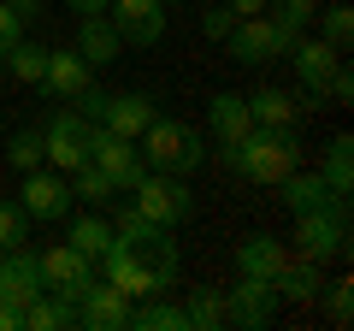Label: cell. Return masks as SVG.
<instances>
[{"label": "cell", "mask_w": 354, "mask_h": 331, "mask_svg": "<svg viewBox=\"0 0 354 331\" xmlns=\"http://www.w3.org/2000/svg\"><path fill=\"white\" fill-rule=\"evenodd\" d=\"M18 207H24L30 219H65L71 213V184H65L59 172H48V166H36V172H24Z\"/></svg>", "instance_id": "obj_14"}, {"label": "cell", "mask_w": 354, "mask_h": 331, "mask_svg": "<svg viewBox=\"0 0 354 331\" xmlns=\"http://www.w3.org/2000/svg\"><path fill=\"white\" fill-rule=\"evenodd\" d=\"M325 314H330V325H348V319H354V284L348 278L325 284Z\"/></svg>", "instance_id": "obj_35"}, {"label": "cell", "mask_w": 354, "mask_h": 331, "mask_svg": "<svg viewBox=\"0 0 354 331\" xmlns=\"http://www.w3.org/2000/svg\"><path fill=\"white\" fill-rule=\"evenodd\" d=\"M272 190H278V202L290 207V213H313V207H325V202H330L325 178H319V172H301V166H295L283 184H272Z\"/></svg>", "instance_id": "obj_23"}, {"label": "cell", "mask_w": 354, "mask_h": 331, "mask_svg": "<svg viewBox=\"0 0 354 331\" xmlns=\"http://www.w3.org/2000/svg\"><path fill=\"white\" fill-rule=\"evenodd\" d=\"M30 242V213L18 202H0V255L6 249H24Z\"/></svg>", "instance_id": "obj_31"}, {"label": "cell", "mask_w": 354, "mask_h": 331, "mask_svg": "<svg viewBox=\"0 0 354 331\" xmlns=\"http://www.w3.org/2000/svg\"><path fill=\"white\" fill-rule=\"evenodd\" d=\"M266 6H272V18L290 24V30H307L319 18V0H266Z\"/></svg>", "instance_id": "obj_34"}, {"label": "cell", "mask_w": 354, "mask_h": 331, "mask_svg": "<svg viewBox=\"0 0 354 331\" xmlns=\"http://www.w3.org/2000/svg\"><path fill=\"white\" fill-rule=\"evenodd\" d=\"M18 36H24V18H18L12 6H6V0H0V60H6V48H12Z\"/></svg>", "instance_id": "obj_38"}, {"label": "cell", "mask_w": 354, "mask_h": 331, "mask_svg": "<svg viewBox=\"0 0 354 331\" xmlns=\"http://www.w3.org/2000/svg\"><path fill=\"white\" fill-rule=\"evenodd\" d=\"M272 290L283 296V302H319V290H325V278H319V267L313 260H301V255H290L278 272H272Z\"/></svg>", "instance_id": "obj_21"}, {"label": "cell", "mask_w": 354, "mask_h": 331, "mask_svg": "<svg viewBox=\"0 0 354 331\" xmlns=\"http://www.w3.org/2000/svg\"><path fill=\"white\" fill-rule=\"evenodd\" d=\"M160 6H183V0H160Z\"/></svg>", "instance_id": "obj_43"}, {"label": "cell", "mask_w": 354, "mask_h": 331, "mask_svg": "<svg viewBox=\"0 0 354 331\" xmlns=\"http://www.w3.org/2000/svg\"><path fill=\"white\" fill-rule=\"evenodd\" d=\"M283 296L272 290V278H236V290H225V319L242 331H266L278 319Z\"/></svg>", "instance_id": "obj_10"}, {"label": "cell", "mask_w": 354, "mask_h": 331, "mask_svg": "<svg viewBox=\"0 0 354 331\" xmlns=\"http://www.w3.org/2000/svg\"><path fill=\"white\" fill-rule=\"evenodd\" d=\"M77 325L88 331H124L130 325V296L113 278H88V290L77 296Z\"/></svg>", "instance_id": "obj_12"}, {"label": "cell", "mask_w": 354, "mask_h": 331, "mask_svg": "<svg viewBox=\"0 0 354 331\" xmlns=\"http://www.w3.org/2000/svg\"><path fill=\"white\" fill-rule=\"evenodd\" d=\"M0 65H6L18 83H41V71H48V48H36V42L18 36L12 48H6V60H0Z\"/></svg>", "instance_id": "obj_29"}, {"label": "cell", "mask_w": 354, "mask_h": 331, "mask_svg": "<svg viewBox=\"0 0 354 331\" xmlns=\"http://www.w3.org/2000/svg\"><path fill=\"white\" fill-rule=\"evenodd\" d=\"M207 130H213V142H218V148H236V142L254 130L248 95H236V89H218L213 101H207Z\"/></svg>", "instance_id": "obj_16"}, {"label": "cell", "mask_w": 354, "mask_h": 331, "mask_svg": "<svg viewBox=\"0 0 354 331\" xmlns=\"http://www.w3.org/2000/svg\"><path fill=\"white\" fill-rule=\"evenodd\" d=\"M106 18L124 36V48H153L165 36V6L160 0H106Z\"/></svg>", "instance_id": "obj_13"}, {"label": "cell", "mask_w": 354, "mask_h": 331, "mask_svg": "<svg viewBox=\"0 0 354 331\" xmlns=\"http://www.w3.org/2000/svg\"><path fill=\"white\" fill-rule=\"evenodd\" d=\"M225 6H230L236 18H254V12H266V0H225Z\"/></svg>", "instance_id": "obj_41"}, {"label": "cell", "mask_w": 354, "mask_h": 331, "mask_svg": "<svg viewBox=\"0 0 354 331\" xmlns=\"http://www.w3.org/2000/svg\"><path fill=\"white\" fill-rule=\"evenodd\" d=\"M6 160H12L18 172H36L41 166V130H18V136L6 142Z\"/></svg>", "instance_id": "obj_33"}, {"label": "cell", "mask_w": 354, "mask_h": 331, "mask_svg": "<svg viewBox=\"0 0 354 331\" xmlns=\"http://www.w3.org/2000/svg\"><path fill=\"white\" fill-rule=\"evenodd\" d=\"M65 242H71L77 255L101 260V249H106V242H113V225H106L101 213H77V219H71V231H65Z\"/></svg>", "instance_id": "obj_27"}, {"label": "cell", "mask_w": 354, "mask_h": 331, "mask_svg": "<svg viewBox=\"0 0 354 331\" xmlns=\"http://www.w3.org/2000/svg\"><path fill=\"white\" fill-rule=\"evenodd\" d=\"M348 166H354V136H330V154H325V190H330V202H348Z\"/></svg>", "instance_id": "obj_26"}, {"label": "cell", "mask_w": 354, "mask_h": 331, "mask_svg": "<svg viewBox=\"0 0 354 331\" xmlns=\"http://www.w3.org/2000/svg\"><path fill=\"white\" fill-rule=\"evenodd\" d=\"M319 36H325L337 53H348V42H354V12H348V6H325V18H319Z\"/></svg>", "instance_id": "obj_32"}, {"label": "cell", "mask_w": 354, "mask_h": 331, "mask_svg": "<svg viewBox=\"0 0 354 331\" xmlns=\"http://www.w3.org/2000/svg\"><path fill=\"white\" fill-rule=\"evenodd\" d=\"M283 60L295 65V83H301V95H307L301 107H313V101H325V89H330V71H337V60H342V53L330 48L325 36H295Z\"/></svg>", "instance_id": "obj_9"}, {"label": "cell", "mask_w": 354, "mask_h": 331, "mask_svg": "<svg viewBox=\"0 0 354 331\" xmlns=\"http://www.w3.org/2000/svg\"><path fill=\"white\" fill-rule=\"evenodd\" d=\"M130 325L136 331H183L189 314H183V302H153V296H142V307L130 302Z\"/></svg>", "instance_id": "obj_25"}, {"label": "cell", "mask_w": 354, "mask_h": 331, "mask_svg": "<svg viewBox=\"0 0 354 331\" xmlns=\"http://www.w3.org/2000/svg\"><path fill=\"white\" fill-rule=\"evenodd\" d=\"M88 136H95V125H88L77 107H59V113L41 125V160H48L53 172H77V166L88 160Z\"/></svg>", "instance_id": "obj_7"}, {"label": "cell", "mask_w": 354, "mask_h": 331, "mask_svg": "<svg viewBox=\"0 0 354 331\" xmlns=\"http://www.w3.org/2000/svg\"><path fill=\"white\" fill-rule=\"evenodd\" d=\"M77 18H95V12H106V0H65Z\"/></svg>", "instance_id": "obj_40"}, {"label": "cell", "mask_w": 354, "mask_h": 331, "mask_svg": "<svg viewBox=\"0 0 354 331\" xmlns=\"http://www.w3.org/2000/svg\"><path fill=\"white\" fill-rule=\"evenodd\" d=\"M136 148L148 160V172H171V178H189V172L207 166V136L195 125H183V118H165V113L136 136Z\"/></svg>", "instance_id": "obj_3"}, {"label": "cell", "mask_w": 354, "mask_h": 331, "mask_svg": "<svg viewBox=\"0 0 354 331\" xmlns=\"http://www.w3.org/2000/svg\"><path fill=\"white\" fill-rule=\"evenodd\" d=\"M88 160H95L106 178L118 184V195H130L142 178H148V160H142V148H136L130 136H118V130H106V125H95V136H88Z\"/></svg>", "instance_id": "obj_8"}, {"label": "cell", "mask_w": 354, "mask_h": 331, "mask_svg": "<svg viewBox=\"0 0 354 331\" xmlns=\"http://www.w3.org/2000/svg\"><path fill=\"white\" fill-rule=\"evenodd\" d=\"M36 296H41V267H36V255H30V242L24 249H6V255H0V302L30 307Z\"/></svg>", "instance_id": "obj_18"}, {"label": "cell", "mask_w": 354, "mask_h": 331, "mask_svg": "<svg viewBox=\"0 0 354 331\" xmlns=\"http://www.w3.org/2000/svg\"><path fill=\"white\" fill-rule=\"evenodd\" d=\"M136 207L153 219V225H165V231H177L183 219L195 213V190H189V178H171V172H148V178L136 184Z\"/></svg>", "instance_id": "obj_6"}, {"label": "cell", "mask_w": 354, "mask_h": 331, "mask_svg": "<svg viewBox=\"0 0 354 331\" xmlns=\"http://www.w3.org/2000/svg\"><path fill=\"white\" fill-rule=\"evenodd\" d=\"M153 118H160V101H153V95H142V89H118V95H106V113H101V125L136 142L142 130L153 125Z\"/></svg>", "instance_id": "obj_17"}, {"label": "cell", "mask_w": 354, "mask_h": 331, "mask_svg": "<svg viewBox=\"0 0 354 331\" xmlns=\"http://www.w3.org/2000/svg\"><path fill=\"white\" fill-rule=\"evenodd\" d=\"M36 267H41V290L65 296V302H77V296L88 290V278H95V260L77 255L71 242H53L48 255H36Z\"/></svg>", "instance_id": "obj_11"}, {"label": "cell", "mask_w": 354, "mask_h": 331, "mask_svg": "<svg viewBox=\"0 0 354 331\" xmlns=\"http://www.w3.org/2000/svg\"><path fill=\"white\" fill-rule=\"evenodd\" d=\"M71 195H83L88 207H106V202H118V184L106 178V172H101L95 160H83V166L71 172Z\"/></svg>", "instance_id": "obj_28"}, {"label": "cell", "mask_w": 354, "mask_h": 331, "mask_svg": "<svg viewBox=\"0 0 354 331\" xmlns=\"http://www.w3.org/2000/svg\"><path fill=\"white\" fill-rule=\"evenodd\" d=\"M295 36H301V30L278 24L272 12H254V18H236V30L225 36V53L236 65H266V60H283Z\"/></svg>", "instance_id": "obj_5"}, {"label": "cell", "mask_w": 354, "mask_h": 331, "mask_svg": "<svg viewBox=\"0 0 354 331\" xmlns=\"http://www.w3.org/2000/svg\"><path fill=\"white\" fill-rule=\"evenodd\" d=\"M77 53H83L88 65H113L118 53H124V36L113 30V18H106V12L77 18Z\"/></svg>", "instance_id": "obj_19"}, {"label": "cell", "mask_w": 354, "mask_h": 331, "mask_svg": "<svg viewBox=\"0 0 354 331\" xmlns=\"http://www.w3.org/2000/svg\"><path fill=\"white\" fill-rule=\"evenodd\" d=\"M218 160L230 166V172H242L248 184H283L301 166V130H266V125H254L248 136L236 142V148H218Z\"/></svg>", "instance_id": "obj_2"}, {"label": "cell", "mask_w": 354, "mask_h": 331, "mask_svg": "<svg viewBox=\"0 0 354 331\" xmlns=\"http://www.w3.org/2000/svg\"><path fill=\"white\" fill-rule=\"evenodd\" d=\"M283 260H290V249H283L278 237H242L236 242V272L242 278H272Z\"/></svg>", "instance_id": "obj_22"}, {"label": "cell", "mask_w": 354, "mask_h": 331, "mask_svg": "<svg viewBox=\"0 0 354 331\" xmlns=\"http://www.w3.org/2000/svg\"><path fill=\"white\" fill-rule=\"evenodd\" d=\"M230 30H236V12H230V6H207V12H201V36L225 42Z\"/></svg>", "instance_id": "obj_36"}, {"label": "cell", "mask_w": 354, "mask_h": 331, "mask_svg": "<svg viewBox=\"0 0 354 331\" xmlns=\"http://www.w3.org/2000/svg\"><path fill=\"white\" fill-rule=\"evenodd\" d=\"M24 325H30V331H71V325H77V302H65V296L41 290L36 302L24 307Z\"/></svg>", "instance_id": "obj_24"}, {"label": "cell", "mask_w": 354, "mask_h": 331, "mask_svg": "<svg viewBox=\"0 0 354 331\" xmlns=\"http://www.w3.org/2000/svg\"><path fill=\"white\" fill-rule=\"evenodd\" d=\"M248 113H254V125H266V130H295L307 107L295 101L290 89H272V83H266V89L248 95Z\"/></svg>", "instance_id": "obj_20"}, {"label": "cell", "mask_w": 354, "mask_h": 331, "mask_svg": "<svg viewBox=\"0 0 354 331\" xmlns=\"http://www.w3.org/2000/svg\"><path fill=\"white\" fill-rule=\"evenodd\" d=\"M0 331H24V307L18 302H0Z\"/></svg>", "instance_id": "obj_39"}, {"label": "cell", "mask_w": 354, "mask_h": 331, "mask_svg": "<svg viewBox=\"0 0 354 331\" xmlns=\"http://www.w3.org/2000/svg\"><path fill=\"white\" fill-rule=\"evenodd\" d=\"M101 272L130 296V302L165 296L177 284V242H171V231H160V237H113L101 249Z\"/></svg>", "instance_id": "obj_1"}, {"label": "cell", "mask_w": 354, "mask_h": 331, "mask_svg": "<svg viewBox=\"0 0 354 331\" xmlns=\"http://www.w3.org/2000/svg\"><path fill=\"white\" fill-rule=\"evenodd\" d=\"M183 314H189V325H201V331L225 325V290H189Z\"/></svg>", "instance_id": "obj_30"}, {"label": "cell", "mask_w": 354, "mask_h": 331, "mask_svg": "<svg viewBox=\"0 0 354 331\" xmlns=\"http://www.w3.org/2000/svg\"><path fill=\"white\" fill-rule=\"evenodd\" d=\"M6 6H12V12H18V18H24V24H30V18H36V6H41V0H6Z\"/></svg>", "instance_id": "obj_42"}, {"label": "cell", "mask_w": 354, "mask_h": 331, "mask_svg": "<svg viewBox=\"0 0 354 331\" xmlns=\"http://www.w3.org/2000/svg\"><path fill=\"white\" fill-rule=\"evenodd\" d=\"M88 71H95V65H88L77 48H48V71H41V89H48L53 101H77V95L95 83Z\"/></svg>", "instance_id": "obj_15"}, {"label": "cell", "mask_w": 354, "mask_h": 331, "mask_svg": "<svg viewBox=\"0 0 354 331\" xmlns=\"http://www.w3.org/2000/svg\"><path fill=\"white\" fill-rule=\"evenodd\" d=\"M295 255L325 267L348 255V202H325L313 213H295Z\"/></svg>", "instance_id": "obj_4"}, {"label": "cell", "mask_w": 354, "mask_h": 331, "mask_svg": "<svg viewBox=\"0 0 354 331\" xmlns=\"http://www.w3.org/2000/svg\"><path fill=\"white\" fill-rule=\"evenodd\" d=\"M325 101H337V107H348L354 101V71L337 60V71H330V89H325Z\"/></svg>", "instance_id": "obj_37"}]
</instances>
